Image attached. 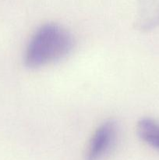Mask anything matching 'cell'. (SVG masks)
<instances>
[{
	"instance_id": "2",
	"label": "cell",
	"mask_w": 159,
	"mask_h": 160,
	"mask_svg": "<svg viewBox=\"0 0 159 160\" xmlns=\"http://www.w3.org/2000/svg\"><path fill=\"white\" fill-rule=\"evenodd\" d=\"M118 124L113 119L103 121L92 134L85 152V160H101L111 152L116 142Z\"/></svg>"
},
{
	"instance_id": "4",
	"label": "cell",
	"mask_w": 159,
	"mask_h": 160,
	"mask_svg": "<svg viewBox=\"0 0 159 160\" xmlns=\"http://www.w3.org/2000/svg\"><path fill=\"white\" fill-rule=\"evenodd\" d=\"M137 134L144 143L159 152V120L143 117L137 123Z\"/></svg>"
},
{
	"instance_id": "3",
	"label": "cell",
	"mask_w": 159,
	"mask_h": 160,
	"mask_svg": "<svg viewBox=\"0 0 159 160\" xmlns=\"http://www.w3.org/2000/svg\"><path fill=\"white\" fill-rule=\"evenodd\" d=\"M134 26L141 32L159 26V0H137Z\"/></svg>"
},
{
	"instance_id": "1",
	"label": "cell",
	"mask_w": 159,
	"mask_h": 160,
	"mask_svg": "<svg viewBox=\"0 0 159 160\" xmlns=\"http://www.w3.org/2000/svg\"><path fill=\"white\" fill-rule=\"evenodd\" d=\"M73 38L61 25L48 23L39 27L26 45L24 63L27 68L37 69L68 56L73 50Z\"/></svg>"
}]
</instances>
